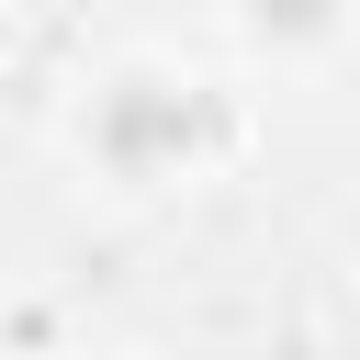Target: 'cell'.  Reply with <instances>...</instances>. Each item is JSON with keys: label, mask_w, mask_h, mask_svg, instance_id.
Instances as JSON below:
<instances>
[{"label": "cell", "mask_w": 360, "mask_h": 360, "mask_svg": "<svg viewBox=\"0 0 360 360\" xmlns=\"http://www.w3.org/2000/svg\"><path fill=\"white\" fill-rule=\"evenodd\" d=\"M101 158L124 169V180H158V169H180L191 146H225L236 124L214 112V101H191V90H169V79H124L112 101H101Z\"/></svg>", "instance_id": "6da1fadb"}, {"label": "cell", "mask_w": 360, "mask_h": 360, "mask_svg": "<svg viewBox=\"0 0 360 360\" xmlns=\"http://www.w3.org/2000/svg\"><path fill=\"white\" fill-rule=\"evenodd\" d=\"M248 22H259V34H281V45H304V34H326V22H338V0H248Z\"/></svg>", "instance_id": "7a4b0ae2"}]
</instances>
